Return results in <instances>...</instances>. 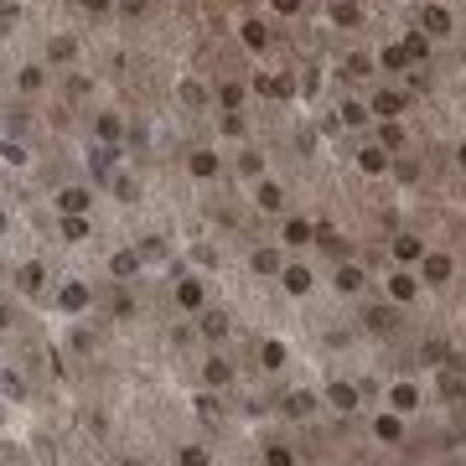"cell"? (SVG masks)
<instances>
[{
    "label": "cell",
    "mask_w": 466,
    "mask_h": 466,
    "mask_svg": "<svg viewBox=\"0 0 466 466\" xmlns=\"http://www.w3.org/2000/svg\"><path fill=\"white\" fill-rule=\"evenodd\" d=\"M363 327H368V331H394V327H399V311H394V306H368V311H363Z\"/></svg>",
    "instance_id": "1"
},
{
    "label": "cell",
    "mask_w": 466,
    "mask_h": 466,
    "mask_svg": "<svg viewBox=\"0 0 466 466\" xmlns=\"http://www.w3.org/2000/svg\"><path fill=\"white\" fill-rule=\"evenodd\" d=\"M425 264V285H446L451 280V254H420Z\"/></svg>",
    "instance_id": "2"
},
{
    "label": "cell",
    "mask_w": 466,
    "mask_h": 466,
    "mask_svg": "<svg viewBox=\"0 0 466 466\" xmlns=\"http://www.w3.org/2000/svg\"><path fill=\"white\" fill-rule=\"evenodd\" d=\"M389 404L399 409V415H409V409H420V389H415V383H394Z\"/></svg>",
    "instance_id": "3"
},
{
    "label": "cell",
    "mask_w": 466,
    "mask_h": 466,
    "mask_svg": "<svg viewBox=\"0 0 466 466\" xmlns=\"http://www.w3.org/2000/svg\"><path fill=\"white\" fill-rule=\"evenodd\" d=\"M415 290H420V280H415V275H404V270H399V275H389V296H394L399 306H404V301H415Z\"/></svg>",
    "instance_id": "4"
},
{
    "label": "cell",
    "mask_w": 466,
    "mask_h": 466,
    "mask_svg": "<svg viewBox=\"0 0 466 466\" xmlns=\"http://www.w3.org/2000/svg\"><path fill=\"white\" fill-rule=\"evenodd\" d=\"M316 409V394H306V389H296V394H285V415L290 420H306Z\"/></svg>",
    "instance_id": "5"
},
{
    "label": "cell",
    "mask_w": 466,
    "mask_h": 466,
    "mask_svg": "<svg viewBox=\"0 0 466 466\" xmlns=\"http://www.w3.org/2000/svg\"><path fill=\"white\" fill-rule=\"evenodd\" d=\"M327 399H331V404H337L342 409V415H348V409H357V389H352V383H331V389H327Z\"/></svg>",
    "instance_id": "6"
},
{
    "label": "cell",
    "mask_w": 466,
    "mask_h": 466,
    "mask_svg": "<svg viewBox=\"0 0 466 466\" xmlns=\"http://www.w3.org/2000/svg\"><path fill=\"white\" fill-rule=\"evenodd\" d=\"M357 166H363L368 177H378V171L389 166V156H383V145H368V151H357Z\"/></svg>",
    "instance_id": "7"
},
{
    "label": "cell",
    "mask_w": 466,
    "mask_h": 466,
    "mask_svg": "<svg viewBox=\"0 0 466 466\" xmlns=\"http://www.w3.org/2000/svg\"><path fill=\"white\" fill-rule=\"evenodd\" d=\"M425 32H430V36H446V32H451V11L425 6Z\"/></svg>",
    "instance_id": "8"
},
{
    "label": "cell",
    "mask_w": 466,
    "mask_h": 466,
    "mask_svg": "<svg viewBox=\"0 0 466 466\" xmlns=\"http://www.w3.org/2000/svg\"><path fill=\"white\" fill-rule=\"evenodd\" d=\"M285 290L290 296H306V290H311V270H306V264H290L285 270Z\"/></svg>",
    "instance_id": "9"
},
{
    "label": "cell",
    "mask_w": 466,
    "mask_h": 466,
    "mask_svg": "<svg viewBox=\"0 0 466 466\" xmlns=\"http://www.w3.org/2000/svg\"><path fill=\"white\" fill-rule=\"evenodd\" d=\"M337 290H342V296L363 290V270H357V264H337Z\"/></svg>",
    "instance_id": "10"
},
{
    "label": "cell",
    "mask_w": 466,
    "mask_h": 466,
    "mask_svg": "<svg viewBox=\"0 0 466 466\" xmlns=\"http://www.w3.org/2000/svg\"><path fill=\"white\" fill-rule=\"evenodd\" d=\"M373 109H378L383 119H389V114H399V109H404V93H394V88H378V99H373Z\"/></svg>",
    "instance_id": "11"
},
{
    "label": "cell",
    "mask_w": 466,
    "mask_h": 466,
    "mask_svg": "<svg viewBox=\"0 0 466 466\" xmlns=\"http://www.w3.org/2000/svg\"><path fill=\"white\" fill-rule=\"evenodd\" d=\"M109 270H114L119 280H130V275H135V270H140V254H135V249H119V254H114V264H109Z\"/></svg>",
    "instance_id": "12"
},
{
    "label": "cell",
    "mask_w": 466,
    "mask_h": 466,
    "mask_svg": "<svg viewBox=\"0 0 466 466\" xmlns=\"http://www.w3.org/2000/svg\"><path fill=\"white\" fill-rule=\"evenodd\" d=\"M394 254H399V259H420V254H425V244H420L415 233H399V238H394Z\"/></svg>",
    "instance_id": "13"
},
{
    "label": "cell",
    "mask_w": 466,
    "mask_h": 466,
    "mask_svg": "<svg viewBox=\"0 0 466 466\" xmlns=\"http://www.w3.org/2000/svg\"><path fill=\"white\" fill-rule=\"evenodd\" d=\"M177 301L186 306V311H197V306H203V285H197V280H181V285H177Z\"/></svg>",
    "instance_id": "14"
},
{
    "label": "cell",
    "mask_w": 466,
    "mask_h": 466,
    "mask_svg": "<svg viewBox=\"0 0 466 466\" xmlns=\"http://www.w3.org/2000/svg\"><path fill=\"white\" fill-rule=\"evenodd\" d=\"M88 306V285H62V311H83Z\"/></svg>",
    "instance_id": "15"
},
{
    "label": "cell",
    "mask_w": 466,
    "mask_h": 466,
    "mask_svg": "<svg viewBox=\"0 0 466 466\" xmlns=\"http://www.w3.org/2000/svg\"><path fill=\"white\" fill-rule=\"evenodd\" d=\"M57 203H62V212H83V207L93 203V197L83 192V186H68V192H62V197H57Z\"/></svg>",
    "instance_id": "16"
},
{
    "label": "cell",
    "mask_w": 466,
    "mask_h": 466,
    "mask_svg": "<svg viewBox=\"0 0 466 466\" xmlns=\"http://www.w3.org/2000/svg\"><path fill=\"white\" fill-rule=\"evenodd\" d=\"M311 238H316V228H311V223H306V218L285 223V244H311Z\"/></svg>",
    "instance_id": "17"
},
{
    "label": "cell",
    "mask_w": 466,
    "mask_h": 466,
    "mask_svg": "<svg viewBox=\"0 0 466 466\" xmlns=\"http://www.w3.org/2000/svg\"><path fill=\"white\" fill-rule=\"evenodd\" d=\"M62 238H73V244L88 238V218H83V212H68V218H62Z\"/></svg>",
    "instance_id": "18"
},
{
    "label": "cell",
    "mask_w": 466,
    "mask_h": 466,
    "mask_svg": "<svg viewBox=\"0 0 466 466\" xmlns=\"http://www.w3.org/2000/svg\"><path fill=\"white\" fill-rule=\"evenodd\" d=\"M331 21H337V26H357L363 16H357V6H352V0H337V6H331Z\"/></svg>",
    "instance_id": "19"
},
{
    "label": "cell",
    "mask_w": 466,
    "mask_h": 466,
    "mask_svg": "<svg viewBox=\"0 0 466 466\" xmlns=\"http://www.w3.org/2000/svg\"><path fill=\"white\" fill-rule=\"evenodd\" d=\"M378 145H383V151H399V145H404V130H399L394 119H389V125L378 130Z\"/></svg>",
    "instance_id": "20"
},
{
    "label": "cell",
    "mask_w": 466,
    "mask_h": 466,
    "mask_svg": "<svg viewBox=\"0 0 466 466\" xmlns=\"http://www.w3.org/2000/svg\"><path fill=\"white\" fill-rule=\"evenodd\" d=\"M212 171H218V156H212V151H197V156H192V177H212Z\"/></svg>",
    "instance_id": "21"
},
{
    "label": "cell",
    "mask_w": 466,
    "mask_h": 466,
    "mask_svg": "<svg viewBox=\"0 0 466 466\" xmlns=\"http://www.w3.org/2000/svg\"><path fill=\"white\" fill-rule=\"evenodd\" d=\"M373 435H378V441H399L404 430H399V420H394V415H378V425H373Z\"/></svg>",
    "instance_id": "22"
},
{
    "label": "cell",
    "mask_w": 466,
    "mask_h": 466,
    "mask_svg": "<svg viewBox=\"0 0 466 466\" xmlns=\"http://www.w3.org/2000/svg\"><path fill=\"white\" fill-rule=\"evenodd\" d=\"M244 42L254 47V52H259L264 42H270V32H264V21H249V26H244Z\"/></svg>",
    "instance_id": "23"
},
{
    "label": "cell",
    "mask_w": 466,
    "mask_h": 466,
    "mask_svg": "<svg viewBox=\"0 0 466 466\" xmlns=\"http://www.w3.org/2000/svg\"><path fill=\"white\" fill-rule=\"evenodd\" d=\"M280 203H285V192L275 181H259V207H280Z\"/></svg>",
    "instance_id": "24"
},
{
    "label": "cell",
    "mask_w": 466,
    "mask_h": 466,
    "mask_svg": "<svg viewBox=\"0 0 466 466\" xmlns=\"http://www.w3.org/2000/svg\"><path fill=\"white\" fill-rule=\"evenodd\" d=\"M203 331H207V337H223V331H228V316H223V311H207V316H203Z\"/></svg>",
    "instance_id": "25"
},
{
    "label": "cell",
    "mask_w": 466,
    "mask_h": 466,
    "mask_svg": "<svg viewBox=\"0 0 466 466\" xmlns=\"http://www.w3.org/2000/svg\"><path fill=\"white\" fill-rule=\"evenodd\" d=\"M254 270H259V275H275V270H280V254H275V249H259V254H254Z\"/></svg>",
    "instance_id": "26"
},
{
    "label": "cell",
    "mask_w": 466,
    "mask_h": 466,
    "mask_svg": "<svg viewBox=\"0 0 466 466\" xmlns=\"http://www.w3.org/2000/svg\"><path fill=\"white\" fill-rule=\"evenodd\" d=\"M404 52H409V57H430V42H425L420 32H409L404 36Z\"/></svg>",
    "instance_id": "27"
},
{
    "label": "cell",
    "mask_w": 466,
    "mask_h": 466,
    "mask_svg": "<svg viewBox=\"0 0 466 466\" xmlns=\"http://www.w3.org/2000/svg\"><path fill=\"white\" fill-rule=\"evenodd\" d=\"M259 357H264V368H280V363H285V348H280V342H264Z\"/></svg>",
    "instance_id": "28"
},
{
    "label": "cell",
    "mask_w": 466,
    "mask_h": 466,
    "mask_svg": "<svg viewBox=\"0 0 466 466\" xmlns=\"http://www.w3.org/2000/svg\"><path fill=\"white\" fill-rule=\"evenodd\" d=\"M342 78H352V83L368 78V57H348V62H342Z\"/></svg>",
    "instance_id": "29"
},
{
    "label": "cell",
    "mask_w": 466,
    "mask_h": 466,
    "mask_svg": "<svg viewBox=\"0 0 466 466\" xmlns=\"http://www.w3.org/2000/svg\"><path fill=\"white\" fill-rule=\"evenodd\" d=\"M21 290H42V264H26L21 270Z\"/></svg>",
    "instance_id": "30"
},
{
    "label": "cell",
    "mask_w": 466,
    "mask_h": 466,
    "mask_svg": "<svg viewBox=\"0 0 466 466\" xmlns=\"http://www.w3.org/2000/svg\"><path fill=\"white\" fill-rule=\"evenodd\" d=\"M441 394H446V399H461V394H466V383L456 378V373H446V378H441Z\"/></svg>",
    "instance_id": "31"
},
{
    "label": "cell",
    "mask_w": 466,
    "mask_h": 466,
    "mask_svg": "<svg viewBox=\"0 0 466 466\" xmlns=\"http://www.w3.org/2000/svg\"><path fill=\"white\" fill-rule=\"evenodd\" d=\"M404 62H409L404 47H383V68H404Z\"/></svg>",
    "instance_id": "32"
},
{
    "label": "cell",
    "mask_w": 466,
    "mask_h": 466,
    "mask_svg": "<svg viewBox=\"0 0 466 466\" xmlns=\"http://www.w3.org/2000/svg\"><path fill=\"white\" fill-rule=\"evenodd\" d=\"M363 119H368L363 104H342V125H363Z\"/></svg>",
    "instance_id": "33"
},
{
    "label": "cell",
    "mask_w": 466,
    "mask_h": 466,
    "mask_svg": "<svg viewBox=\"0 0 466 466\" xmlns=\"http://www.w3.org/2000/svg\"><path fill=\"white\" fill-rule=\"evenodd\" d=\"M207 383H228V363H218V357H212V363H207Z\"/></svg>",
    "instance_id": "34"
},
{
    "label": "cell",
    "mask_w": 466,
    "mask_h": 466,
    "mask_svg": "<svg viewBox=\"0 0 466 466\" xmlns=\"http://www.w3.org/2000/svg\"><path fill=\"white\" fill-rule=\"evenodd\" d=\"M197 415H203V420L212 425V420H218V415H223V409H218V404H212V399H197Z\"/></svg>",
    "instance_id": "35"
},
{
    "label": "cell",
    "mask_w": 466,
    "mask_h": 466,
    "mask_svg": "<svg viewBox=\"0 0 466 466\" xmlns=\"http://www.w3.org/2000/svg\"><path fill=\"white\" fill-rule=\"evenodd\" d=\"M316 244H327V249H337V228H331V223H322V228H316Z\"/></svg>",
    "instance_id": "36"
},
{
    "label": "cell",
    "mask_w": 466,
    "mask_h": 466,
    "mask_svg": "<svg viewBox=\"0 0 466 466\" xmlns=\"http://www.w3.org/2000/svg\"><path fill=\"white\" fill-rule=\"evenodd\" d=\"M21 88H42V68H21Z\"/></svg>",
    "instance_id": "37"
},
{
    "label": "cell",
    "mask_w": 466,
    "mask_h": 466,
    "mask_svg": "<svg viewBox=\"0 0 466 466\" xmlns=\"http://www.w3.org/2000/svg\"><path fill=\"white\" fill-rule=\"evenodd\" d=\"M296 93V78H275V99H290Z\"/></svg>",
    "instance_id": "38"
},
{
    "label": "cell",
    "mask_w": 466,
    "mask_h": 466,
    "mask_svg": "<svg viewBox=\"0 0 466 466\" xmlns=\"http://www.w3.org/2000/svg\"><path fill=\"white\" fill-rule=\"evenodd\" d=\"M0 156H6V161H11V166H16V161H26V151H21V145H11V140H6V145H0Z\"/></svg>",
    "instance_id": "39"
},
{
    "label": "cell",
    "mask_w": 466,
    "mask_h": 466,
    "mask_svg": "<svg viewBox=\"0 0 466 466\" xmlns=\"http://www.w3.org/2000/svg\"><path fill=\"white\" fill-rule=\"evenodd\" d=\"M99 135H104V140H114V135H119V119L104 114V119H99Z\"/></svg>",
    "instance_id": "40"
},
{
    "label": "cell",
    "mask_w": 466,
    "mask_h": 466,
    "mask_svg": "<svg viewBox=\"0 0 466 466\" xmlns=\"http://www.w3.org/2000/svg\"><path fill=\"white\" fill-rule=\"evenodd\" d=\"M275 11H280V16H296V11H301V0H275Z\"/></svg>",
    "instance_id": "41"
},
{
    "label": "cell",
    "mask_w": 466,
    "mask_h": 466,
    "mask_svg": "<svg viewBox=\"0 0 466 466\" xmlns=\"http://www.w3.org/2000/svg\"><path fill=\"white\" fill-rule=\"evenodd\" d=\"M119 11H125V16H140V11H145V0H119Z\"/></svg>",
    "instance_id": "42"
},
{
    "label": "cell",
    "mask_w": 466,
    "mask_h": 466,
    "mask_svg": "<svg viewBox=\"0 0 466 466\" xmlns=\"http://www.w3.org/2000/svg\"><path fill=\"white\" fill-rule=\"evenodd\" d=\"M83 6H88V11H104V6H109V0H83Z\"/></svg>",
    "instance_id": "43"
},
{
    "label": "cell",
    "mask_w": 466,
    "mask_h": 466,
    "mask_svg": "<svg viewBox=\"0 0 466 466\" xmlns=\"http://www.w3.org/2000/svg\"><path fill=\"white\" fill-rule=\"evenodd\" d=\"M456 161H461V166H466V145H461V151H456Z\"/></svg>",
    "instance_id": "44"
},
{
    "label": "cell",
    "mask_w": 466,
    "mask_h": 466,
    "mask_svg": "<svg viewBox=\"0 0 466 466\" xmlns=\"http://www.w3.org/2000/svg\"><path fill=\"white\" fill-rule=\"evenodd\" d=\"M0 233H6V212H0Z\"/></svg>",
    "instance_id": "45"
},
{
    "label": "cell",
    "mask_w": 466,
    "mask_h": 466,
    "mask_svg": "<svg viewBox=\"0 0 466 466\" xmlns=\"http://www.w3.org/2000/svg\"><path fill=\"white\" fill-rule=\"evenodd\" d=\"M0 327H6V311H0Z\"/></svg>",
    "instance_id": "46"
}]
</instances>
